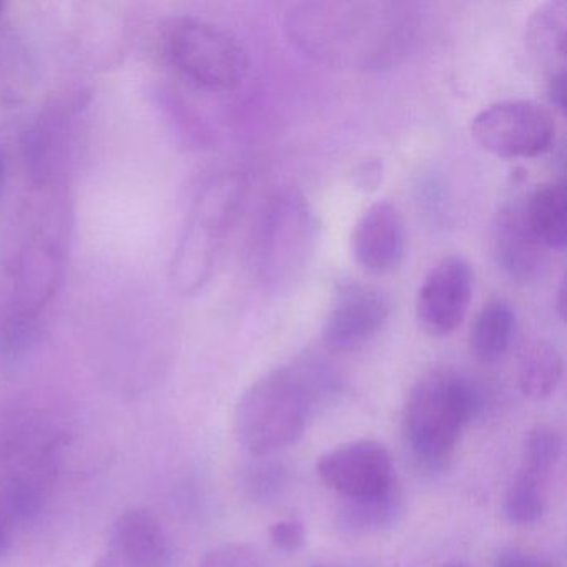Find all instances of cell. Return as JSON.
<instances>
[{
	"mask_svg": "<svg viewBox=\"0 0 567 567\" xmlns=\"http://www.w3.org/2000/svg\"><path fill=\"white\" fill-rule=\"evenodd\" d=\"M444 567H467V566H464V564H461V563H453V564H446V566Z\"/></svg>",
	"mask_w": 567,
	"mask_h": 567,
	"instance_id": "29",
	"label": "cell"
},
{
	"mask_svg": "<svg viewBox=\"0 0 567 567\" xmlns=\"http://www.w3.org/2000/svg\"><path fill=\"white\" fill-rule=\"evenodd\" d=\"M245 194L247 182L237 172L218 174L202 188L172 261V280L182 295L198 293L210 281Z\"/></svg>",
	"mask_w": 567,
	"mask_h": 567,
	"instance_id": "5",
	"label": "cell"
},
{
	"mask_svg": "<svg viewBox=\"0 0 567 567\" xmlns=\"http://www.w3.org/2000/svg\"><path fill=\"white\" fill-rule=\"evenodd\" d=\"M318 220L297 188L277 192L258 215L251 235V274L264 290L284 293L303 278L313 260Z\"/></svg>",
	"mask_w": 567,
	"mask_h": 567,
	"instance_id": "4",
	"label": "cell"
},
{
	"mask_svg": "<svg viewBox=\"0 0 567 567\" xmlns=\"http://www.w3.org/2000/svg\"><path fill=\"white\" fill-rule=\"evenodd\" d=\"M527 51L546 72L547 79L566 74L567 6L553 0L539 6L526 29Z\"/></svg>",
	"mask_w": 567,
	"mask_h": 567,
	"instance_id": "14",
	"label": "cell"
},
{
	"mask_svg": "<svg viewBox=\"0 0 567 567\" xmlns=\"http://www.w3.org/2000/svg\"><path fill=\"white\" fill-rule=\"evenodd\" d=\"M523 205L527 227L539 244L549 250L566 247V187L563 182H549L530 192Z\"/></svg>",
	"mask_w": 567,
	"mask_h": 567,
	"instance_id": "15",
	"label": "cell"
},
{
	"mask_svg": "<svg viewBox=\"0 0 567 567\" xmlns=\"http://www.w3.org/2000/svg\"><path fill=\"white\" fill-rule=\"evenodd\" d=\"M417 25L413 4L384 0L301 2L285 16V31L298 51L344 71L396 65L416 42Z\"/></svg>",
	"mask_w": 567,
	"mask_h": 567,
	"instance_id": "1",
	"label": "cell"
},
{
	"mask_svg": "<svg viewBox=\"0 0 567 567\" xmlns=\"http://www.w3.org/2000/svg\"><path fill=\"white\" fill-rule=\"evenodd\" d=\"M321 481L344 501H368L396 493L390 451L371 440L340 444L318 461Z\"/></svg>",
	"mask_w": 567,
	"mask_h": 567,
	"instance_id": "8",
	"label": "cell"
},
{
	"mask_svg": "<svg viewBox=\"0 0 567 567\" xmlns=\"http://www.w3.org/2000/svg\"><path fill=\"white\" fill-rule=\"evenodd\" d=\"M198 567H264V564L254 547L228 543L212 549Z\"/></svg>",
	"mask_w": 567,
	"mask_h": 567,
	"instance_id": "22",
	"label": "cell"
},
{
	"mask_svg": "<svg viewBox=\"0 0 567 567\" xmlns=\"http://www.w3.org/2000/svg\"><path fill=\"white\" fill-rule=\"evenodd\" d=\"M4 172H6L4 155H2V152H0V190H2V184H4Z\"/></svg>",
	"mask_w": 567,
	"mask_h": 567,
	"instance_id": "28",
	"label": "cell"
},
{
	"mask_svg": "<svg viewBox=\"0 0 567 567\" xmlns=\"http://www.w3.org/2000/svg\"><path fill=\"white\" fill-rule=\"evenodd\" d=\"M563 374V354L550 341L534 340L520 351L517 383L520 393L529 400L549 398L559 386Z\"/></svg>",
	"mask_w": 567,
	"mask_h": 567,
	"instance_id": "17",
	"label": "cell"
},
{
	"mask_svg": "<svg viewBox=\"0 0 567 567\" xmlns=\"http://www.w3.org/2000/svg\"><path fill=\"white\" fill-rule=\"evenodd\" d=\"M547 92H549L550 102H553L557 109L564 111V99H566V74L547 79Z\"/></svg>",
	"mask_w": 567,
	"mask_h": 567,
	"instance_id": "25",
	"label": "cell"
},
{
	"mask_svg": "<svg viewBox=\"0 0 567 567\" xmlns=\"http://www.w3.org/2000/svg\"><path fill=\"white\" fill-rule=\"evenodd\" d=\"M12 539V523L6 517V514L0 511V559L6 556L9 547H11Z\"/></svg>",
	"mask_w": 567,
	"mask_h": 567,
	"instance_id": "26",
	"label": "cell"
},
{
	"mask_svg": "<svg viewBox=\"0 0 567 567\" xmlns=\"http://www.w3.org/2000/svg\"><path fill=\"white\" fill-rule=\"evenodd\" d=\"M401 514L398 493L368 501H344L338 513V524L350 534H370L386 529Z\"/></svg>",
	"mask_w": 567,
	"mask_h": 567,
	"instance_id": "18",
	"label": "cell"
},
{
	"mask_svg": "<svg viewBox=\"0 0 567 567\" xmlns=\"http://www.w3.org/2000/svg\"><path fill=\"white\" fill-rule=\"evenodd\" d=\"M354 260L367 274H393L406 254V227L400 208L390 200L371 204L351 235Z\"/></svg>",
	"mask_w": 567,
	"mask_h": 567,
	"instance_id": "11",
	"label": "cell"
},
{
	"mask_svg": "<svg viewBox=\"0 0 567 567\" xmlns=\"http://www.w3.org/2000/svg\"><path fill=\"white\" fill-rule=\"evenodd\" d=\"M118 567H174V549L158 517L145 507L124 511L111 533Z\"/></svg>",
	"mask_w": 567,
	"mask_h": 567,
	"instance_id": "12",
	"label": "cell"
},
{
	"mask_svg": "<svg viewBox=\"0 0 567 567\" xmlns=\"http://www.w3.org/2000/svg\"><path fill=\"white\" fill-rule=\"evenodd\" d=\"M483 403L476 381L460 371L436 370L421 378L408 394L403 417L404 440L414 460L427 470L443 467Z\"/></svg>",
	"mask_w": 567,
	"mask_h": 567,
	"instance_id": "3",
	"label": "cell"
},
{
	"mask_svg": "<svg viewBox=\"0 0 567 567\" xmlns=\"http://www.w3.org/2000/svg\"><path fill=\"white\" fill-rule=\"evenodd\" d=\"M471 137L499 158H534L556 138L553 112L533 101H503L483 109L471 121Z\"/></svg>",
	"mask_w": 567,
	"mask_h": 567,
	"instance_id": "7",
	"label": "cell"
},
{
	"mask_svg": "<svg viewBox=\"0 0 567 567\" xmlns=\"http://www.w3.org/2000/svg\"><path fill=\"white\" fill-rule=\"evenodd\" d=\"M564 454V436L559 430L539 424L526 434L523 447V471L543 480Z\"/></svg>",
	"mask_w": 567,
	"mask_h": 567,
	"instance_id": "20",
	"label": "cell"
},
{
	"mask_svg": "<svg viewBox=\"0 0 567 567\" xmlns=\"http://www.w3.org/2000/svg\"><path fill=\"white\" fill-rule=\"evenodd\" d=\"M494 567H554L553 563L536 556V554L526 553V550L507 549L497 556Z\"/></svg>",
	"mask_w": 567,
	"mask_h": 567,
	"instance_id": "24",
	"label": "cell"
},
{
	"mask_svg": "<svg viewBox=\"0 0 567 567\" xmlns=\"http://www.w3.org/2000/svg\"><path fill=\"white\" fill-rule=\"evenodd\" d=\"M473 270L457 255L441 258L424 275L416 295V320L433 338H446L463 323L473 298Z\"/></svg>",
	"mask_w": 567,
	"mask_h": 567,
	"instance_id": "10",
	"label": "cell"
},
{
	"mask_svg": "<svg viewBox=\"0 0 567 567\" xmlns=\"http://www.w3.org/2000/svg\"><path fill=\"white\" fill-rule=\"evenodd\" d=\"M493 255L497 267L516 284L527 285L543 275L547 250L527 227L520 202L506 205L493 227Z\"/></svg>",
	"mask_w": 567,
	"mask_h": 567,
	"instance_id": "13",
	"label": "cell"
},
{
	"mask_svg": "<svg viewBox=\"0 0 567 567\" xmlns=\"http://www.w3.org/2000/svg\"><path fill=\"white\" fill-rule=\"evenodd\" d=\"M270 539L281 553H298L307 543V529L298 519L278 520L270 527Z\"/></svg>",
	"mask_w": 567,
	"mask_h": 567,
	"instance_id": "23",
	"label": "cell"
},
{
	"mask_svg": "<svg viewBox=\"0 0 567 567\" xmlns=\"http://www.w3.org/2000/svg\"><path fill=\"white\" fill-rule=\"evenodd\" d=\"M288 470L280 463L254 464L241 476V489L248 499L258 504L275 503L288 486Z\"/></svg>",
	"mask_w": 567,
	"mask_h": 567,
	"instance_id": "21",
	"label": "cell"
},
{
	"mask_svg": "<svg viewBox=\"0 0 567 567\" xmlns=\"http://www.w3.org/2000/svg\"><path fill=\"white\" fill-rule=\"evenodd\" d=\"M338 384L330 364L305 358L258 378L237 408V436L254 456H268L300 440L320 398Z\"/></svg>",
	"mask_w": 567,
	"mask_h": 567,
	"instance_id": "2",
	"label": "cell"
},
{
	"mask_svg": "<svg viewBox=\"0 0 567 567\" xmlns=\"http://www.w3.org/2000/svg\"><path fill=\"white\" fill-rule=\"evenodd\" d=\"M543 480L520 470L507 487L504 516L516 526H533L543 517Z\"/></svg>",
	"mask_w": 567,
	"mask_h": 567,
	"instance_id": "19",
	"label": "cell"
},
{
	"mask_svg": "<svg viewBox=\"0 0 567 567\" xmlns=\"http://www.w3.org/2000/svg\"><path fill=\"white\" fill-rule=\"evenodd\" d=\"M315 567H330V566H315Z\"/></svg>",
	"mask_w": 567,
	"mask_h": 567,
	"instance_id": "31",
	"label": "cell"
},
{
	"mask_svg": "<svg viewBox=\"0 0 567 567\" xmlns=\"http://www.w3.org/2000/svg\"><path fill=\"white\" fill-rule=\"evenodd\" d=\"M516 311L506 300H493L484 305L471 327V353L483 364H496L503 360L513 344L516 333Z\"/></svg>",
	"mask_w": 567,
	"mask_h": 567,
	"instance_id": "16",
	"label": "cell"
},
{
	"mask_svg": "<svg viewBox=\"0 0 567 567\" xmlns=\"http://www.w3.org/2000/svg\"><path fill=\"white\" fill-rule=\"evenodd\" d=\"M559 297H557V310H559V317L564 318L566 317V301H564V297H566V287H564V284H560Z\"/></svg>",
	"mask_w": 567,
	"mask_h": 567,
	"instance_id": "27",
	"label": "cell"
},
{
	"mask_svg": "<svg viewBox=\"0 0 567 567\" xmlns=\"http://www.w3.org/2000/svg\"><path fill=\"white\" fill-rule=\"evenodd\" d=\"M2 12H4V4L0 2V18H2Z\"/></svg>",
	"mask_w": 567,
	"mask_h": 567,
	"instance_id": "30",
	"label": "cell"
},
{
	"mask_svg": "<svg viewBox=\"0 0 567 567\" xmlns=\"http://www.w3.org/2000/svg\"><path fill=\"white\" fill-rule=\"evenodd\" d=\"M390 318V300L363 281L344 280L331 295L321 340L333 353H350L373 340Z\"/></svg>",
	"mask_w": 567,
	"mask_h": 567,
	"instance_id": "9",
	"label": "cell"
},
{
	"mask_svg": "<svg viewBox=\"0 0 567 567\" xmlns=\"http://www.w3.org/2000/svg\"><path fill=\"white\" fill-rule=\"evenodd\" d=\"M161 49L168 68L198 91H234L248 72V55L240 41L204 19L182 16L167 21Z\"/></svg>",
	"mask_w": 567,
	"mask_h": 567,
	"instance_id": "6",
	"label": "cell"
}]
</instances>
